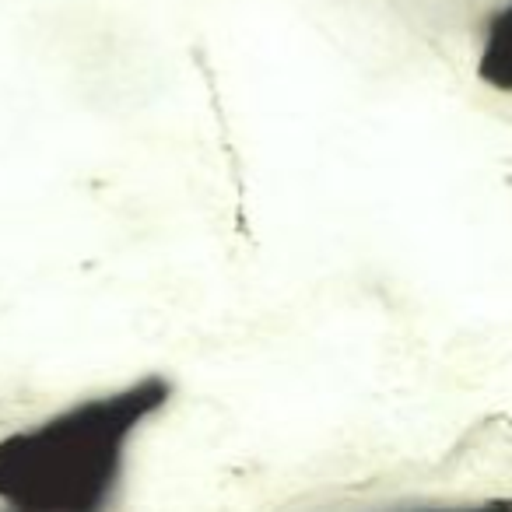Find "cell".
<instances>
[{
  "label": "cell",
  "mask_w": 512,
  "mask_h": 512,
  "mask_svg": "<svg viewBox=\"0 0 512 512\" xmlns=\"http://www.w3.org/2000/svg\"><path fill=\"white\" fill-rule=\"evenodd\" d=\"M172 372H137L0 432V512H113L137 449L176 407Z\"/></svg>",
  "instance_id": "obj_1"
},
{
  "label": "cell",
  "mask_w": 512,
  "mask_h": 512,
  "mask_svg": "<svg viewBox=\"0 0 512 512\" xmlns=\"http://www.w3.org/2000/svg\"><path fill=\"white\" fill-rule=\"evenodd\" d=\"M474 78L495 95H512V0H491L474 32Z\"/></svg>",
  "instance_id": "obj_2"
}]
</instances>
